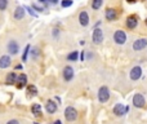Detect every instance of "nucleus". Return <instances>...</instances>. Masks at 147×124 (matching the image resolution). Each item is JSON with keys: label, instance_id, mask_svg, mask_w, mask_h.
Instances as JSON below:
<instances>
[{"label": "nucleus", "instance_id": "nucleus-16", "mask_svg": "<svg viewBox=\"0 0 147 124\" xmlns=\"http://www.w3.org/2000/svg\"><path fill=\"white\" fill-rule=\"evenodd\" d=\"M17 74L16 73H9L7 75V79H5V83L8 84V85H12V84H16L17 83Z\"/></svg>", "mask_w": 147, "mask_h": 124}, {"label": "nucleus", "instance_id": "nucleus-22", "mask_svg": "<svg viewBox=\"0 0 147 124\" xmlns=\"http://www.w3.org/2000/svg\"><path fill=\"white\" fill-rule=\"evenodd\" d=\"M27 92L30 94H32V96H36V94H38V88H36L35 85H28L27 87Z\"/></svg>", "mask_w": 147, "mask_h": 124}, {"label": "nucleus", "instance_id": "nucleus-29", "mask_svg": "<svg viewBox=\"0 0 147 124\" xmlns=\"http://www.w3.org/2000/svg\"><path fill=\"white\" fill-rule=\"evenodd\" d=\"M7 124H20V122H18V120H16V119H12V120H9Z\"/></svg>", "mask_w": 147, "mask_h": 124}, {"label": "nucleus", "instance_id": "nucleus-19", "mask_svg": "<svg viewBox=\"0 0 147 124\" xmlns=\"http://www.w3.org/2000/svg\"><path fill=\"white\" fill-rule=\"evenodd\" d=\"M31 111L35 117H41V106L39 104H34L32 107H31Z\"/></svg>", "mask_w": 147, "mask_h": 124}, {"label": "nucleus", "instance_id": "nucleus-18", "mask_svg": "<svg viewBox=\"0 0 147 124\" xmlns=\"http://www.w3.org/2000/svg\"><path fill=\"white\" fill-rule=\"evenodd\" d=\"M25 17V8L23 7H17L14 10V18L16 20H22Z\"/></svg>", "mask_w": 147, "mask_h": 124}, {"label": "nucleus", "instance_id": "nucleus-25", "mask_svg": "<svg viewBox=\"0 0 147 124\" xmlns=\"http://www.w3.org/2000/svg\"><path fill=\"white\" fill-rule=\"evenodd\" d=\"M8 7V0H0V10H5Z\"/></svg>", "mask_w": 147, "mask_h": 124}, {"label": "nucleus", "instance_id": "nucleus-31", "mask_svg": "<svg viewBox=\"0 0 147 124\" xmlns=\"http://www.w3.org/2000/svg\"><path fill=\"white\" fill-rule=\"evenodd\" d=\"M16 68H17V70H21V68H22V66H21V65H17V66H16Z\"/></svg>", "mask_w": 147, "mask_h": 124}, {"label": "nucleus", "instance_id": "nucleus-21", "mask_svg": "<svg viewBox=\"0 0 147 124\" xmlns=\"http://www.w3.org/2000/svg\"><path fill=\"white\" fill-rule=\"evenodd\" d=\"M78 58H79V52L78 51H74V52H71V53L69 54V56H67V60H69V61L75 62Z\"/></svg>", "mask_w": 147, "mask_h": 124}, {"label": "nucleus", "instance_id": "nucleus-28", "mask_svg": "<svg viewBox=\"0 0 147 124\" xmlns=\"http://www.w3.org/2000/svg\"><path fill=\"white\" fill-rule=\"evenodd\" d=\"M31 54H34V58H36V57L39 56V49L38 48H34L32 52H31Z\"/></svg>", "mask_w": 147, "mask_h": 124}, {"label": "nucleus", "instance_id": "nucleus-9", "mask_svg": "<svg viewBox=\"0 0 147 124\" xmlns=\"http://www.w3.org/2000/svg\"><path fill=\"white\" fill-rule=\"evenodd\" d=\"M147 47V40L146 39H138L133 43V49L134 51H142Z\"/></svg>", "mask_w": 147, "mask_h": 124}, {"label": "nucleus", "instance_id": "nucleus-14", "mask_svg": "<svg viewBox=\"0 0 147 124\" xmlns=\"http://www.w3.org/2000/svg\"><path fill=\"white\" fill-rule=\"evenodd\" d=\"M45 110L49 112V114H54V112L57 111V104H54L52 100H49V101H47V104H45Z\"/></svg>", "mask_w": 147, "mask_h": 124}, {"label": "nucleus", "instance_id": "nucleus-27", "mask_svg": "<svg viewBox=\"0 0 147 124\" xmlns=\"http://www.w3.org/2000/svg\"><path fill=\"white\" fill-rule=\"evenodd\" d=\"M32 9H35V10H38V12H43L44 10V8L43 7H40V5H38V4H32Z\"/></svg>", "mask_w": 147, "mask_h": 124}, {"label": "nucleus", "instance_id": "nucleus-20", "mask_svg": "<svg viewBox=\"0 0 147 124\" xmlns=\"http://www.w3.org/2000/svg\"><path fill=\"white\" fill-rule=\"evenodd\" d=\"M102 3H103V0H93V1H92V8H93L94 10H98L99 8L102 7Z\"/></svg>", "mask_w": 147, "mask_h": 124}, {"label": "nucleus", "instance_id": "nucleus-15", "mask_svg": "<svg viewBox=\"0 0 147 124\" xmlns=\"http://www.w3.org/2000/svg\"><path fill=\"white\" fill-rule=\"evenodd\" d=\"M26 85H27V76H26L25 74H21V75L17 78V87L21 89Z\"/></svg>", "mask_w": 147, "mask_h": 124}, {"label": "nucleus", "instance_id": "nucleus-30", "mask_svg": "<svg viewBox=\"0 0 147 124\" xmlns=\"http://www.w3.org/2000/svg\"><path fill=\"white\" fill-rule=\"evenodd\" d=\"M84 58H85V53L83 52V53H81V61H84Z\"/></svg>", "mask_w": 147, "mask_h": 124}, {"label": "nucleus", "instance_id": "nucleus-8", "mask_svg": "<svg viewBox=\"0 0 147 124\" xmlns=\"http://www.w3.org/2000/svg\"><path fill=\"white\" fill-rule=\"evenodd\" d=\"M142 75V68L140 66H134V67L130 70V79L132 80H138Z\"/></svg>", "mask_w": 147, "mask_h": 124}, {"label": "nucleus", "instance_id": "nucleus-34", "mask_svg": "<svg viewBox=\"0 0 147 124\" xmlns=\"http://www.w3.org/2000/svg\"><path fill=\"white\" fill-rule=\"evenodd\" d=\"M57 1H58V0H53V3H54V4H56V3H57Z\"/></svg>", "mask_w": 147, "mask_h": 124}, {"label": "nucleus", "instance_id": "nucleus-3", "mask_svg": "<svg viewBox=\"0 0 147 124\" xmlns=\"http://www.w3.org/2000/svg\"><path fill=\"white\" fill-rule=\"evenodd\" d=\"M65 118H66V120H69V122H74V120H76V118H78V111H76L72 106L66 107V110H65Z\"/></svg>", "mask_w": 147, "mask_h": 124}, {"label": "nucleus", "instance_id": "nucleus-36", "mask_svg": "<svg viewBox=\"0 0 147 124\" xmlns=\"http://www.w3.org/2000/svg\"><path fill=\"white\" fill-rule=\"evenodd\" d=\"M145 1H146V0H145Z\"/></svg>", "mask_w": 147, "mask_h": 124}, {"label": "nucleus", "instance_id": "nucleus-2", "mask_svg": "<svg viewBox=\"0 0 147 124\" xmlns=\"http://www.w3.org/2000/svg\"><path fill=\"white\" fill-rule=\"evenodd\" d=\"M114 40L116 44L123 45V44L127 43V34H125L123 30H117L116 33L114 34Z\"/></svg>", "mask_w": 147, "mask_h": 124}, {"label": "nucleus", "instance_id": "nucleus-17", "mask_svg": "<svg viewBox=\"0 0 147 124\" xmlns=\"http://www.w3.org/2000/svg\"><path fill=\"white\" fill-rule=\"evenodd\" d=\"M116 17H117V13H116V10L115 9L109 8V9L106 10V20L107 21H114Z\"/></svg>", "mask_w": 147, "mask_h": 124}, {"label": "nucleus", "instance_id": "nucleus-11", "mask_svg": "<svg viewBox=\"0 0 147 124\" xmlns=\"http://www.w3.org/2000/svg\"><path fill=\"white\" fill-rule=\"evenodd\" d=\"M79 22H80V25L84 26V27L89 25V16H88V13H86L85 10L80 12V14H79Z\"/></svg>", "mask_w": 147, "mask_h": 124}, {"label": "nucleus", "instance_id": "nucleus-12", "mask_svg": "<svg viewBox=\"0 0 147 124\" xmlns=\"http://www.w3.org/2000/svg\"><path fill=\"white\" fill-rule=\"evenodd\" d=\"M63 78L66 81H70L72 80L74 78V68L71 67V66H66V67L63 68Z\"/></svg>", "mask_w": 147, "mask_h": 124}, {"label": "nucleus", "instance_id": "nucleus-6", "mask_svg": "<svg viewBox=\"0 0 147 124\" xmlns=\"http://www.w3.org/2000/svg\"><path fill=\"white\" fill-rule=\"evenodd\" d=\"M128 110H129L128 106H124L123 104H116L114 107V114L116 115V117H121V115H124Z\"/></svg>", "mask_w": 147, "mask_h": 124}, {"label": "nucleus", "instance_id": "nucleus-35", "mask_svg": "<svg viewBox=\"0 0 147 124\" xmlns=\"http://www.w3.org/2000/svg\"><path fill=\"white\" fill-rule=\"evenodd\" d=\"M146 25H147V18H146Z\"/></svg>", "mask_w": 147, "mask_h": 124}, {"label": "nucleus", "instance_id": "nucleus-23", "mask_svg": "<svg viewBox=\"0 0 147 124\" xmlns=\"http://www.w3.org/2000/svg\"><path fill=\"white\" fill-rule=\"evenodd\" d=\"M30 49H31L30 45H26L25 52H23V54H22V61L23 62H26V60H27V54H28V52H30Z\"/></svg>", "mask_w": 147, "mask_h": 124}, {"label": "nucleus", "instance_id": "nucleus-13", "mask_svg": "<svg viewBox=\"0 0 147 124\" xmlns=\"http://www.w3.org/2000/svg\"><path fill=\"white\" fill-rule=\"evenodd\" d=\"M10 63H12V60H10L9 56H1L0 57V68L9 67Z\"/></svg>", "mask_w": 147, "mask_h": 124}, {"label": "nucleus", "instance_id": "nucleus-24", "mask_svg": "<svg viewBox=\"0 0 147 124\" xmlns=\"http://www.w3.org/2000/svg\"><path fill=\"white\" fill-rule=\"evenodd\" d=\"M61 5H62V8H69V7H71V5H72V0H62Z\"/></svg>", "mask_w": 147, "mask_h": 124}, {"label": "nucleus", "instance_id": "nucleus-5", "mask_svg": "<svg viewBox=\"0 0 147 124\" xmlns=\"http://www.w3.org/2000/svg\"><path fill=\"white\" fill-rule=\"evenodd\" d=\"M146 104L145 101V97L142 96L141 93H137L134 94V97H133V105H134L136 107H138V109H141V107H143Z\"/></svg>", "mask_w": 147, "mask_h": 124}, {"label": "nucleus", "instance_id": "nucleus-4", "mask_svg": "<svg viewBox=\"0 0 147 124\" xmlns=\"http://www.w3.org/2000/svg\"><path fill=\"white\" fill-rule=\"evenodd\" d=\"M92 39H93L94 44H101L103 41V33H102L101 28L96 27L93 30V35H92Z\"/></svg>", "mask_w": 147, "mask_h": 124}, {"label": "nucleus", "instance_id": "nucleus-7", "mask_svg": "<svg viewBox=\"0 0 147 124\" xmlns=\"http://www.w3.org/2000/svg\"><path fill=\"white\" fill-rule=\"evenodd\" d=\"M8 52L10 54H13V56H16L20 52V47H18V43L16 40H10L8 43Z\"/></svg>", "mask_w": 147, "mask_h": 124}, {"label": "nucleus", "instance_id": "nucleus-10", "mask_svg": "<svg viewBox=\"0 0 147 124\" xmlns=\"http://www.w3.org/2000/svg\"><path fill=\"white\" fill-rule=\"evenodd\" d=\"M125 23H127L128 28H136L138 25V18L136 17V16H129V17L127 18V21H125Z\"/></svg>", "mask_w": 147, "mask_h": 124}, {"label": "nucleus", "instance_id": "nucleus-26", "mask_svg": "<svg viewBox=\"0 0 147 124\" xmlns=\"http://www.w3.org/2000/svg\"><path fill=\"white\" fill-rule=\"evenodd\" d=\"M23 8H25V10H28V13H30L32 17H36V16H38V14H36V13L32 10V8H31V7H23Z\"/></svg>", "mask_w": 147, "mask_h": 124}, {"label": "nucleus", "instance_id": "nucleus-1", "mask_svg": "<svg viewBox=\"0 0 147 124\" xmlns=\"http://www.w3.org/2000/svg\"><path fill=\"white\" fill-rule=\"evenodd\" d=\"M109 98H110V91H109V88H107L106 85L101 87V88H99V91H98V100H99V102L105 104V102L109 101Z\"/></svg>", "mask_w": 147, "mask_h": 124}, {"label": "nucleus", "instance_id": "nucleus-32", "mask_svg": "<svg viewBox=\"0 0 147 124\" xmlns=\"http://www.w3.org/2000/svg\"><path fill=\"white\" fill-rule=\"evenodd\" d=\"M53 124H62V123H61V122H59V120H56V122H54Z\"/></svg>", "mask_w": 147, "mask_h": 124}, {"label": "nucleus", "instance_id": "nucleus-33", "mask_svg": "<svg viewBox=\"0 0 147 124\" xmlns=\"http://www.w3.org/2000/svg\"><path fill=\"white\" fill-rule=\"evenodd\" d=\"M128 1H129V3H133V1H136V0H128Z\"/></svg>", "mask_w": 147, "mask_h": 124}]
</instances>
